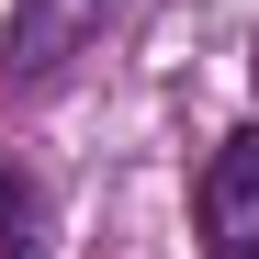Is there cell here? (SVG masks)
Wrapping results in <instances>:
<instances>
[{
  "label": "cell",
  "instance_id": "obj_1",
  "mask_svg": "<svg viewBox=\"0 0 259 259\" xmlns=\"http://www.w3.org/2000/svg\"><path fill=\"white\" fill-rule=\"evenodd\" d=\"M192 237L203 259H259V124H237L192 181Z\"/></svg>",
  "mask_w": 259,
  "mask_h": 259
},
{
  "label": "cell",
  "instance_id": "obj_2",
  "mask_svg": "<svg viewBox=\"0 0 259 259\" xmlns=\"http://www.w3.org/2000/svg\"><path fill=\"white\" fill-rule=\"evenodd\" d=\"M113 12H124V0H12V23H0V79H12V91L57 79Z\"/></svg>",
  "mask_w": 259,
  "mask_h": 259
},
{
  "label": "cell",
  "instance_id": "obj_3",
  "mask_svg": "<svg viewBox=\"0 0 259 259\" xmlns=\"http://www.w3.org/2000/svg\"><path fill=\"white\" fill-rule=\"evenodd\" d=\"M34 237H46V192L0 158V259H34Z\"/></svg>",
  "mask_w": 259,
  "mask_h": 259
}]
</instances>
